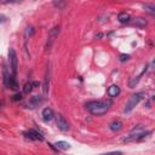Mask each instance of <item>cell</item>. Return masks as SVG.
<instances>
[{"instance_id":"7","label":"cell","mask_w":155,"mask_h":155,"mask_svg":"<svg viewBox=\"0 0 155 155\" xmlns=\"http://www.w3.org/2000/svg\"><path fill=\"white\" fill-rule=\"evenodd\" d=\"M50 64L47 65V69H46V73H45V78H44V85H42V91H44V94L46 96L48 93V86H50Z\"/></svg>"},{"instance_id":"21","label":"cell","mask_w":155,"mask_h":155,"mask_svg":"<svg viewBox=\"0 0 155 155\" xmlns=\"http://www.w3.org/2000/svg\"><path fill=\"white\" fill-rule=\"evenodd\" d=\"M128 59H130V54L122 53V54L119 56V61H120V62H126V61H128Z\"/></svg>"},{"instance_id":"8","label":"cell","mask_w":155,"mask_h":155,"mask_svg":"<svg viewBox=\"0 0 155 155\" xmlns=\"http://www.w3.org/2000/svg\"><path fill=\"white\" fill-rule=\"evenodd\" d=\"M54 117V114H53V110L51 108H45L42 110V120L44 121H51L52 119Z\"/></svg>"},{"instance_id":"23","label":"cell","mask_w":155,"mask_h":155,"mask_svg":"<svg viewBox=\"0 0 155 155\" xmlns=\"http://www.w3.org/2000/svg\"><path fill=\"white\" fill-rule=\"evenodd\" d=\"M5 21V16H2V15H0V23H2Z\"/></svg>"},{"instance_id":"15","label":"cell","mask_w":155,"mask_h":155,"mask_svg":"<svg viewBox=\"0 0 155 155\" xmlns=\"http://www.w3.org/2000/svg\"><path fill=\"white\" fill-rule=\"evenodd\" d=\"M8 87H11L12 90H17V88H18V85H17V81H16V76H13L12 74L10 75V80H8Z\"/></svg>"},{"instance_id":"20","label":"cell","mask_w":155,"mask_h":155,"mask_svg":"<svg viewBox=\"0 0 155 155\" xmlns=\"http://www.w3.org/2000/svg\"><path fill=\"white\" fill-rule=\"evenodd\" d=\"M143 7H144L149 13H151V15H154V13H155V6H154V5L145 4V5H143Z\"/></svg>"},{"instance_id":"9","label":"cell","mask_w":155,"mask_h":155,"mask_svg":"<svg viewBox=\"0 0 155 155\" xmlns=\"http://www.w3.org/2000/svg\"><path fill=\"white\" fill-rule=\"evenodd\" d=\"M44 102V98L41 97V96H34V97H31L30 98V101H29V105H31V108H35V107H38V105H40L41 103Z\"/></svg>"},{"instance_id":"12","label":"cell","mask_w":155,"mask_h":155,"mask_svg":"<svg viewBox=\"0 0 155 155\" xmlns=\"http://www.w3.org/2000/svg\"><path fill=\"white\" fill-rule=\"evenodd\" d=\"M54 145L58 150H68L70 148V144L68 142H64V140H58L54 143Z\"/></svg>"},{"instance_id":"18","label":"cell","mask_w":155,"mask_h":155,"mask_svg":"<svg viewBox=\"0 0 155 155\" xmlns=\"http://www.w3.org/2000/svg\"><path fill=\"white\" fill-rule=\"evenodd\" d=\"M31 90H33V82H27V84H24V86H23V93H30L31 92Z\"/></svg>"},{"instance_id":"4","label":"cell","mask_w":155,"mask_h":155,"mask_svg":"<svg viewBox=\"0 0 155 155\" xmlns=\"http://www.w3.org/2000/svg\"><path fill=\"white\" fill-rule=\"evenodd\" d=\"M8 59H10V68H11V73L13 76H16L17 74V65H18V59H17V53L13 48L8 50Z\"/></svg>"},{"instance_id":"2","label":"cell","mask_w":155,"mask_h":155,"mask_svg":"<svg viewBox=\"0 0 155 155\" xmlns=\"http://www.w3.org/2000/svg\"><path fill=\"white\" fill-rule=\"evenodd\" d=\"M144 96H145V93L144 92H137V93H134V94H132L130 98H128V101H127V103L125 104V108H124V113H130V111H132L133 109H134V107L144 98Z\"/></svg>"},{"instance_id":"22","label":"cell","mask_w":155,"mask_h":155,"mask_svg":"<svg viewBox=\"0 0 155 155\" xmlns=\"http://www.w3.org/2000/svg\"><path fill=\"white\" fill-rule=\"evenodd\" d=\"M22 99V93H16L13 96V101H21Z\"/></svg>"},{"instance_id":"16","label":"cell","mask_w":155,"mask_h":155,"mask_svg":"<svg viewBox=\"0 0 155 155\" xmlns=\"http://www.w3.org/2000/svg\"><path fill=\"white\" fill-rule=\"evenodd\" d=\"M109 127H110L111 131H120L121 127H122V124H121V121H113L109 125Z\"/></svg>"},{"instance_id":"19","label":"cell","mask_w":155,"mask_h":155,"mask_svg":"<svg viewBox=\"0 0 155 155\" xmlns=\"http://www.w3.org/2000/svg\"><path fill=\"white\" fill-rule=\"evenodd\" d=\"M34 33H35L34 28H33V27H28V28L25 29V31H24V36L28 39V38H30V36H31Z\"/></svg>"},{"instance_id":"13","label":"cell","mask_w":155,"mask_h":155,"mask_svg":"<svg viewBox=\"0 0 155 155\" xmlns=\"http://www.w3.org/2000/svg\"><path fill=\"white\" fill-rule=\"evenodd\" d=\"M132 24L136 25V27H138V28H144L147 25V21L144 18H142V17H138V18H134V21L132 22Z\"/></svg>"},{"instance_id":"14","label":"cell","mask_w":155,"mask_h":155,"mask_svg":"<svg viewBox=\"0 0 155 155\" xmlns=\"http://www.w3.org/2000/svg\"><path fill=\"white\" fill-rule=\"evenodd\" d=\"M145 70H147V67H145V69H143V71H142V73H140V74H139L138 76H136V78H132V79L130 80V82H128V86H130L131 88H132V87H134V86H136V85L138 84V81H139L140 76H142V75H143V74L145 73Z\"/></svg>"},{"instance_id":"1","label":"cell","mask_w":155,"mask_h":155,"mask_svg":"<svg viewBox=\"0 0 155 155\" xmlns=\"http://www.w3.org/2000/svg\"><path fill=\"white\" fill-rule=\"evenodd\" d=\"M111 105V101L110 99H102V101H92V102H88L86 104V109L93 114V115H97V116H101V115H104L109 108Z\"/></svg>"},{"instance_id":"3","label":"cell","mask_w":155,"mask_h":155,"mask_svg":"<svg viewBox=\"0 0 155 155\" xmlns=\"http://www.w3.org/2000/svg\"><path fill=\"white\" fill-rule=\"evenodd\" d=\"M58 34H59V25L53 27V28L48 31L47 41H46V45H45V50H46V51H48V50L52 47L53 42H54V41H56V39L58 38Z\"/></svg>"},{"instance_id":"25","label":"cell","mask_w":155,"mask_h":155,"mask_svg":"<svg viewBox=\"0 0 155 155\" xmlns=\"http://www.w3.org/2000/svg\"><path fill=\"white\" fill-rule=\"evenodd\" d=\"M13 1H17V0H6V2H13Z\"/></svg>"},{"instance_id":"24","label":"cell","mask_w":155,"mask_h":155,"mask_svg":"<svg viewBox=\"0 0 155 155\" xmlns=\"http://www.w3.org/2000/svg\"><path fill=\"white\" fill-rule=\"evenodd\" d=\"M33 86H39V82H38V81H34V82H33Z\"/></svg>"},{"instance_id":"6","label":"cell","mask_w":155,"mask_h":155,"mask_svg":"<svg viewBox=\"0 0 155 155\" xmlns=\"http://www.w3.org/2000/svg\"><path fill=\"white\" fill-rule=\"evenodd\" d=\"M24 136H25L27 138H29V139H33V140H40V142L44 140L42 134H41L40 132L35 131V130H29V131L24 132Z\"/></svg>"},{"instance_id":"5","label":"cell","mask_w":155,"mask_h":155,"mask_svg":"<svg viewBox=\"0 0 155 155\" xmlns=\"http://www.w3.org/2000/svg\"><path fill=\"white\" fill-rule=\"evenodd\" d=\"M57 127H58L61 131H63V132H65V131H68V130L70 128L69 122L67 121V119H65L63 115H58V116H57Z\"/></svg>"},{"instance_id":"11","label":"cell","mask_w":155,"mask_h":155,"mask_svg":"<svg viewBox=\"0 0 155 155\" xmlns=\"http://www.w3.org/2000/svg\"><path fill=\"white\" fill-rule=\"evenodd\" d=\"M108 94L110 97H116L120 94V87L117 85H111L109 88H108Z\"/></svg>"},{"instance_id":"10","label":"cell","mask_w":155,"mask_h":155,"mask_svg":"<svg viewBox=\"0 0 155 155\" xmlns=\"http://www.w3.org/2000/svg\"><path fill=\"white\" fill-rule=\"evenodd\" d=\"M117 19H119L120 23L126 24V23H128V22L131 21V16H130V13H127V12H120L119 16H117Z\"/></svg>"},{"instance_id":"17","label":"cell","mask_w":155,"mask_h":155,"mask_svg":"<svg viewBox=\"0 0 155 155\" xmlns=\"http://www.w3.org/2000/svg\"><path fill=\"white\" fill-rule=\"evenodd\" d=\"M8 80H10V74L7 71V68L4 67V85L6 87H8Z\"/></svg>"}]
</instances>
